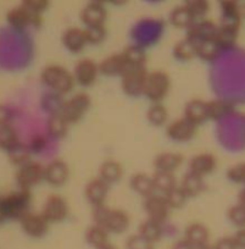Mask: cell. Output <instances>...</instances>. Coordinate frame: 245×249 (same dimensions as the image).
<instances>
[{
  "label": "cell",
  "instance_id": "obj_1",
  "mask_svg": "<svg viewBox=\"0 0 245 249\" xmlns=\"http://www.w3.org/2000/svg\"><path fill=\"white\" fill-rule=\"evenodd\" d=\"M40 80L52 92L65 95L73 89V75L60 65H48L40 75Z\"/></svg>",
  "mask_w": 245,
  "mask_h": 249
},
{
  "label": "cell",
  "instance_id": "obj_2",
  "mask_svg": "<svg viewBox=\"0 0 245 249\" xmlns=\"http://www.w3.org/2000/svg\"><path fill=\"white\" fill-rule=\"evenodd\" d=\"M171 87V81L167 73L154 71L148 73L144 88V95L153 103H161L167 97Z\"/></svg>",
  "mask_w": 245,
  "mask_h": 249
},
{
  "label": "cell",
  "instance_id": "obj_3",
  "mask_svg": "<svg viewBox=\"0 0 245 249\" xmlns=\"http://www.w3.org/2000/svg\"><path fill=\"white\" fill-rule=\"evenodd\" d=\"M90 104L92 102H90L89 95L86 93H77L70 99L65 100L60 114L66 119L69 124H76L87 114Z\"/></svg>",
  "mask_w": 245,
  "mask_h": 249
},
{
  "label": "cell",
  "instance_id": "obj_4",
  "mask_svg": "<svg viewBox=\"0 0 245 249\" xmlns=\"http://www.w3.org/2000/svg\"><path fill=\"white\" fill-rule=\"evenodd\" d=\"M121 77L122 89L126 92V94L131 97L144 95V88H145L146 77H148L145 68L127 69Z\"/></svg>",
  "mask_w": 245,
  "mask_h": 249
},
{
  "label": "cell",
  "instance_id": "obj_5",
  "mask_svg": "<svg viewBox=\"0 0 245 249\" xmlns=\"http://www.w3.org/2000/svg\"><path fill=\"white\" fill-rule=\"evenodd\" d=\"M31 204V195L28 190H22L21 192L15 193L10 197L5 198L0 203V210L5 215L21 217L22 219L28 212Z\"/></svg>",
  "mask_w": 245,
  "mask_h": 249
},
{
  "label": "cell",
  "instance_id": "obj_6",
  "mask_svg": "<svg viewBox=\"0 0 245 249\" xmlns=\"http://www.w3.org/2000/svg\"><path fill=\"white\" fill-rule=\"evenodd\" d=\"M42 215L47 219L49 224L64 221L69 215V204L62 197L57 195H52L47 198L43 205Z\"/></svg>",
  "mask_w": 245,
  "mask_h": 249
},
{
  "label": "cell",
  "instance_id": "obj_7",
  "mask_svg": "<svg viewBox=\"0 0 245 249\" xmlns=\"http://www.w3.org/2000/svg\"><path fill=\"white\" fill-rule=\"evenodd\" d=\"M8 21L15 28L38 27L42 23V15L31 11L26 6L20 5L11 9L8 13Z\"/></svg>",
  "mask_w": 245,
  "mask_h": 249
},
{
  "label": "cell",
  "instance_id": "obj_8",
  "mask_svg": "<svg viewBox=\"0 0 245 249\" xmlns=\"http://www.w3.org/2000/svg\"><path fill=\"white\" fill-rule=\"evenodd\" d=\"M171 208L167 204L166 199L163 196L160 195H151L145 198L144 200V210H145L148 219L154 220L162 224L169 216V213Z\"/></svg>",
  "mask_w": 245,
  "mask_h": 249
},
{
  "label": "cell",
  "instance_id": "obj_9",
  "mask_svg": "<svg viewBox=\"0 0 245 249\" xmlns=\"http://www.w3.org/2000/svg\"><path fill=\"white\" fill-rule=\"evenodd\" d=\"M196 130L198 126L192 124L191 121L186 119V117H181L167 126L166 133L169 138L176 142H188V141L193 140L194 136L196 135Z\"/></svg>",
  "mask_w": 245,
  "mask_h": 249
},
{
  "label": "cell",
  "instance_id": "obj_10",
  "mask_svg": "<svg viewBox=\"0 0 245 249\" xmlns=\"http://www.w3.org/2000/svg\"><path fill=\"white\" fill-rule=\"evenodd\" d=\"M98 73H99V66L93 60L82 59L74 66V82L79 83L83 87H89L97 81Z\"/></svg>",
  "mask_w": 245,
  "mask_h": 249
},
{
  "label": "cell",
  "instance_id": "obj_11",
  "mask_svg": "<svg viewBox=\"0 0 245 249\" xmlns=\"http://www.w3.org/2000/svg\"><path fill=\"white\" fill-rule=\"evenodd\" d=\"M18 179L22 190H28L37 186L44 179V166L39 162H27L21 167L18 175Z\"/></svg>",
  "mask_w": 245,
  "mask_h": 249
},
{
  "label": "cell",
  "instance_id": "obj_12",
  "mask_svg": "<svg viewBox=\"0 0 245 249\" xmlns=\"http://www.w3.org/2000/svg\"><path fill=\"white\" fill-rule=\"evenodd\" d=\"M21 225L22 229L28 236L35 237V238H40V237L45 236L49 230V222L47 221L44 216L40 214H35V213H27L25 216L21 219Z\"/></svg>",
  "mask_w": 245,
  "mask_h": 249
},
{
  "label": "cell",
  "instance_id": "obj_13",
  "mask_svg": "<svg viewBox=\"0 0 245 249\" xmlns=\"http://www.w3.org/2000/svg\"><path fill=\"white\" fill-rule=\"evenodd\" d=\"M69 166L62 160H52L44 166V181L50 186H62L69 179Z\"/></svg>",
  "mask_w": 245,
  "mask_h": 249
},
{
  "label": "cell",
  "instance_id": "obj_14",
  "mask_svg": "<svg viewBox=\"0 0 245 249\" xmlns=\"http://www.w3.org/2000/svg\"><path fill=\"white\" fill-rule=\"evenodd\" d=\"M109 187L110 184L103 181L100 177L90 179L85 188L86 198L94 207L104 204L107 198V195H109Z\"/></svg>",
  "mask_w": 245,
  "mask_h": 249
},
{
  "label": "cell",
  "instance_id": "obj_15",
  "mask_svg": "<svg viewBox=\"0 0 245 249\" xmlns=\"http://www.w3.org/2000/svg\"><path fill=\"white\" fill-rule=\"evenodd\" d=\"M217 31L218 26H216L212 21L201 20L199 22H194L188 28L187 38H189V39H192L195 43L201 42V40L215 39Z\"/></svg>",
  "mask_w": 245,
  "mask_h": 249
},
{
  "label": "cell",
  "instance_id": "obj_16",
  "mask_svg": "<svg viewBox=\"0 0 245 249\" xmlns=\"http://www.w3.org/2000/svg\"><path fill=\"white\" fill-rule=\"evenodd\" d=\"M217 166L216 158L210 153H203L193 157L189 161V172L195 174L200 177H205L212 174Z\"/></svg>",
  "mask_w": 245,
  "mask_h": 249
},
{
  "label": "cell",
  "instance_id": "obj_17",
  "mask_svg": "<svg viewBox=\"0 0 245 249\" xmlns=\"http://www.w3.org/2000/svg\"><path fill=\"white\" fill-rule=\"evenodd\" d=\"M184 117L195 126H200L209 120L208 102L201 99H192L184 107Z\"/></svg>",
  "mask_w": 245,
  "mask_h": 249
},
{
  "label": "cell",
  "instance_id": "obj_18",
  "mask_svg": "<svg viewBox=\"0 0 245 249\" xmlns=\"http://www.w3.org/2000/svg\"><path fill=\"white\" fill-rule=\"evenodd\" d=\"M62 44L69 52L74 53V54L81 53L88 44L85 30H81L78 27L67 28L62 35Z\"/></svg>",
  "mask_w": 245,
  "mask_h": 249
},
{
  "label": "cell",
  "instance_id": "obj_19",
  "mask_svg": "<svg viewBox=\"0 0 245 249\" xmlns=\"http://www.w3.org/2000/svg\"><path fill=\"white\" fill-rule=\"evenodd\" d=\"M81 20L82 22L85 23L86 27L104 25L105 20H106V10H105L103 4L90 1L88 5L82 9Z\"/></svg>",
  "mask_w": 245,
  "mask_h": 249
},
{
  "label": "cell",
  "instance_id": "obj_20",
  "mask_svg": "<svg viewBox=\"0 0 245 249\" xmlns=\"http://www.w3.org/2000/svg\"><path fill=\"white\" fill-rule=\"evenodd\" d=\"M184 239L192 244L194 248H199V247L206 246L210 244V231L208 227L200 222H194L187 226L186 231H184Z\"/></svg>",
  "mask_w": 245,
  "mask_h": 249
},
{
  "label": "cell",
  "instance_id": "obj_21",
  "mask_svg": "<svg viewBox=\"0 0 245 249\" xmlns=\"http://www.w3.org/2000/svg\"><path fill=\"white\" fill-rule=\"evenodd\" d=\"M99 72H102L105 76H122L124 71L127 70V65L124 62L123 57L121 54L110 55L105 57L99 65Z\"/></svg>",
  "mask_w": 245,
  "mask_h": 249
},
{
  "label": "cell",
  "instance_id": "obj_22",
  "mask_svg": "<svg viewBox=\"0 0 245 249\" xmlns=\"http://www.w3.org/2000/svg\"><path fill=\"white\" fill-rule=\"evenodd\" d=\"M129 226V216L124 210L111 209L109 217L105 222V229L109 233L120 234L126 231Z\"/></svg>",
  "mask_w": 245,
  "mask_h": 249
},
{
  "label": "cell",
  "instance_id": "obj_23",
  "mask_svg": "<svg viewBox=\"0 0 245 249\" xmlns=\"http://www.w3.org/2000/svg\"><path fill=\"white\" fill-rule=\"evenodd\" d=\"M183 162V157L179 153H162V154L158 155L154 161L156 171H163V172H172L174 174L177 169Z\"/></svg>",
  "mask_w": 245,
  "mask_h": 249
},
{
  "label": "cell",
  "instance_id": "obj_24",
  "mask_svg": "<svg viewBox=\"0 0 245 249\" xmlns=\"http://www.w3.org/2000/svg\"><path fill=\"white\" fill-rule=\"evenodd\" d=\"M179 188L184 192V195L188 198L196 197L205 190V182L203 177L198 176L192 172H187L182 178Z\"/></svg>",
  "mask_w": 245,
  "mask_h": 249
},
{
  "label": "cell",
  "instance_id": "obj_25",
  "mask_svg": "<svg viewBox=\"0 0 245 249\" xmlns=\"http://www.w3.org/2000/svg\"><path fill=\"white\" fill-rule=\"evenodd\" d=\"M123 169L116 160H106L99 167V177L107 184H114L121 179Z\"/></svg>",
  "mask_w": 245,
  "mask_h": 249
},
{
  "label": "cell",
  "instance_id": "obj_26",
  "mask_svg": "<svg viewBox=\"0 0 245 249\" xmlns=\"http://www.w3.org/2000/svg\"><path fill=\"white\" fill-rule=\"evenodd\" d=\"M131 187L132 190L139 196L143 197H149V196L155 193V187H154L153 176H149L146 174H136L131 178Z\"/></svg>",
  "mask_w": 245,
  "mask_h": 249
},
{
  "label": "cell",
  "instance_id": "obj_27",
  "mask_svg": "<svg viewBox=\"0 0 245 249\" xmlns=\"http://www.w3.org/2000/svg\"><path fill=\"white\" fill-rule=\"evenodd\" d=\"M127 69L131 68H145L146 54L143 48L138 45H129L121 53Z\"/></svg>",
  "mask_w": 245,
  "mask_h": 249
},
{
  "label": "cell",
  "instance_id": "obj_28",
  "mask_svg": "<svg viewBox=\"0 0 245 249\" xmlns=\"http://www.w3.org/2000/svg\"><path fill=\"white\" fill-rule=\"evenodd\" d=\"M138 233L145 239H148L149 242L155 244L156 242H158L162 238V224L158 221H154L151 219H146L145 221H143L139 225Z\"/></svg>",
  "mask_w": 245,
  "mask_h": 249
},
{
  "label": "cell",
  "instance_id": "obj_29",
  "mask_svg": "<svg viewBox=\"0 0 245 249\" xmlns=\"http://www.w3.org/2000/svg\"><path fill=\"white\" fill-rule=\"evenodd\" d=\"M170 21L172 25L177 28H187L188 30L194 22L195 18L192 14V11L186 5L177 6L170 14Z\"/></svg>",
  "mask_w": 245,
  "mask_h": 249
},
{
  "label": "cell",
  "instance_id": "obj_30",
  "mask_svg": "<svg viewBox=\"0 0 245 249\" xmlns=\"http://www.w3.org/2000/svg\"><path fill=\"white\" fill-rule=\"evenodd\" d=\"M70 124L61 114L50 115L47 121V131L54 138H62L69 132Z\"/></svg>",
  "mask_w": 245,
  "mask_h": 249
},
{
  "label": "cell",
  "instance_id": "obj_31",
  "mask_svg": "<svg viewBox=\"0 0 245 249\" xmlns=\"http://www.w3.org/2000/svg\"><path fill=\"white\" fill-rule=\"evenodd\" d=\"M153 181L155 191H158V192L163 193V195L174 190L175 187H177L176 177H175L172 172L156 171L153 175Z\"/></svg>",
  "mask_w": 245,
  "mask_h": 249
},
{
  "label": "cell",
  "instance_id": "obj_32",
  "mask_svg": "<svg viewBox=\"0 0 245 249\" xmlns=\"http://www.w3.org/2000/svg\"><path fill=\"white\" fill-rule=\"evenodd\" d=\"M86 241L93 248H97V247L102 246L109 241V232L105 227L93 224L86 231Z\"/></svg>",
  "mask_w": 245,
  "mask_h": 249
},
{
  "label": "cell",
  "instance_id": "obj_33",
  "mask_svg": "<svg viewBox=\"0 0 245 249\" xmlns=\"http://www.w3.org/2000/svg\"><path fill=\"white\" fill-rule=\"evenodd\" d=\"M220 52L221 48L215 39L201 40V42L196 43V56L204 60L210 61V60L216 59Z\"/></svg>",
  "mask_w": 245,
  "mask_h": 249
},
{
  "label": "cell",
  "instance_id": "obj_34",
  "mask_svg": "<svg viewBox=\"0 0 245 249\" xmlns=\"http://www.w3.org/2000/svg\"><path fill=\"white\" fill-rule=\"evenodd\" d=\"M174 54L178 60L188 61V60L196 56V43L189 38H186V39L181 40L175 45Z\"/></svg>",
  "mask_w": 245,
  "mask_h": 249
},
{
  "label": "cell",
  "instance_id": "obj_35",
  "mask_svg": "<svg viewBox=\"0 0 245 249\" xmlns=\"http://www.w3.org/2000/svg\"><path fill=\"white\" fill-rule=\"evenodd\" d=\"M209 119L220 120L227 116L232 111V105L222 99H213L208 102Z\"/></svg>",
  "mask_w": 245,
  "mask_h": 249
},
{
  "label": "cell",
  "instance_id": "obj_36",
  "mask_svg": "<svg viewBox=\"0 0 245 249\" xmlns=\"http://www.w3.org/2000/svg\"><path fill=\"white\" fill-rule=\"evenodd\" d=\"M146 117H148V121L154 126H162L167 121L169 112L161 103H154L146 111Z\"/></svg>",
  "mask_w": 245,
  "mask_h": 249
},
{
  "label": "cell",
  "instance_id": "obj_37",
  "mask_svg": "<svg viewBox=\"0 0 245 249\" xmlns=\"http://www.w3.org/2000/svg\"><path fill=\"white\" fill-rule=\"evenodd\" d=\"M238 32L239 31L228 30V28H223L218 26V31L215 37V40L220 45L221 49H227V48L233 47L235 44L238 38Z\"/></svg>",
  "mask_w": 245,
  "mask_h": 249
},
{
  "label": "cell",
  "instance_id": "obj_38",
  "mask_svg": "<svg viewBox=\"0 0 245 249\" xmlns=\"http://www.w3.org/2000/svg\"><path fill=\"white\" fill-rule=\"evenodd\" d=\"M163 197H165L167 204H169V207L171 208V209H181V208L186 204L187 199H188V197L184 195V192L179 188V186L175 187L174 190L165 193Z\"/></svg>",
  "mask_w": 245,
  "mask_h": 249
},
{
  "label": "cell",
  "instance_id": "obj_39",
  "mask_svg": "<svg viewBox=\"0 0 245 249\" xmlns=\"http://www.w3.org/2000/svg\"><path fill=\"white\" fill-rule=\"evenodd\" d=\"M64 103H65V100L62 99L61 94H57V93L52 92V93H49V94L45 95L44 109L47 110L50 115L60 114V112H61Z\"/></svg>",
  "mask_w": 245,
  "mask_h": 249
},
{
  "label": "cell",
  "instance_id": "obj_40",
  "mask_svg": "<svg viewBox=\"0 0 245 249\" xmlns=\"http://www.w3.org/2000/svg\"><path fill=\"white\" fill-rule=\"evenodd\" d=\"M85 33L88 44H100L106 37V30H105L104 25L88 26L85 28Z\"/></svg>",
  "mask_w": 245,
  "mask_h": 249
},
{
  "label": "cell",
  "instance_id": "obj_41",
  "mask_svg": "<svg viewBox=\"0 0 245 249\" xmlns=\"http://www.w3.org/2000/svg\"><path fill=\"white\" fill-rule=\"evenodd\" d=\"M227 217L234 226L238 229H243L245 227V207L242 204H235L228 209Z\"/></svg>",
  "mask_w": 245,
  "mask_h": 249
},
{
  "label": "cell",
  "instance_id": "obj_42",
  "mask_svg": "<svg viewBox=\"0 0 245 249\" xmlns=\"http://www.w3.org/2000/svg\"><path fill=\"white\" fill-rule=\"evenodd\" d=\"M184 5L192 11L195 18L205 16L210 8L209 0H184Z\"/></svg>",
  "mask_w": 245,
  "mask_h": 249
},
{
  "label": "cell",
  "instance_id": "obj_43",
  "mask_svg": "<svg viewBox=\"0 0 245 249\" xmlns=\"http://www.w3.org/2000/svg\"><path fill=\"white\" fill-rule=\"evenodd\" d=\"M126 249H155V244L137 233L127 238Z\"/></svg>",
  "mask_w": 245,
  "mask_h": 249
},
{
  "label": "cell",
  "instance_id": "obj_44",
  "mask_svg": "<svg viewBox=\"0 0 245 249\" xmlns=\"http://www.w3.org/2000/svg\"><path fill=\"white\" fill-rule=\"evenodd\" d=\"M11 149V157L13 159L15 160V162L18 164H27L28 159H30V154H31V150L27 145L25 144H15Z\"/></svg>",
  "mask_w": 245,
  "mask_h": 249
},
{
  "label": "cell",
  "instance_id": "obj_45",
  "mask_svg": "<svg viewBox=\"0 0 245 249\" xmlns=\"http://www.w3.org/2000/svg\"><path fill=\"white\" fill-rule=\"evenodd\" d=\"M15 144H18V135L15 131L9 126L0 128V145L13 148Z\"/></svg>",
  "mask_w": 245,
  "mask_h": 249
},
{
  "label": "cell",
  "instance_id": "obj_46",
  "mask_svg": "<svg viewBox=\"0 0 245 249\" xmlns=\"http://www.w3.org/2000/svg\"><path fill=\"white\" fill-rule=\"evenodd\" d=\"M228 179H230L234 183H243L245 184V162L237 164L228 169L227 171Z\"/></svg>",
  "mask_w": 245,
  "mask_h": 249
},
{
  "label": "cell",
  "instance_id": "obj_47",
  "mask_svg": "<svg viewBox=\"0 0 245 249\" xmlns=\"http://www.w3.org/2000/svg\"><path fill=\"white\" fill-rule=\"evenodd\" d=\"M21 5L42 15L43 11L49 8L50 0H21Z\"/></svg>",
  "mask_w": 245,
  "mask_h": 249
},
{
  "label": "cell",
  "instance_id": "obj_48",
  "mask_svg": "<svg viewBox=\"0 0 245 249\" xmlns=\"http://www.w3.org/2000/svg\"><path fill=\"white\" fill-rule=\"evenodd\" d=\"M110 210L111 209H109L105 204L94 207V210H93V221H94V224L104 227L105 222H106L107 217H109Z\"/></svg>",
  "mask_w": 245,
  "mask_h": 249
},
{
  "label": "cell",
  "instance_id": "obj_49",
  "mask_svg": "<svg viewBox=\"0 0 245 249\" xmlns=\"http://www.w3.org/2000/svg\"><path fill=\"white\" fill-rule=\"evenodd\" d=\"M213 249H238L237 244H235L233 236H225L221 237L220 239L215 242V244H212Z\"/></svg>",
  "mask_w": 245,
  "mask_h": 249
},
{
  "label": "cell",
  "instance_id": "obj_50",
  "mask_svg": "<svg viewBox=\"0 0 245 249\" xmlns=\"http://www.w3.org/2000/svg\"><path fill=\"white\" fill-rule=\"evenodd\" d=\"M233 239H234L238 249H245V227L238 229V231L233 236Z\"/></svg>",
  "mask_w": 245,
  "mask_h": 249
},
{
  "label": "cell",
  "instance_id": "obj_51",
  "mask_svg": "<svg viewBox=\"0 0 245 249\" xmlns=\"http://www.w3.org/2000/svg\"><path fill=\"white\" fill-rule=\"evenodd\" d=\"M172 249H195V248H194L189 242H187L186 239L183 238L177 241L176 243L174 244V247H172Z\"/></svg>",
  "mask_w": 245,
  "mask_h": 249
},
{
  "label": "cell",
  "instance_id": "obj_52",
  "mask_svg": "<svg viewBox=\"0 0 245 249\" xmlns=\"http://www.w3.org/2000/svg\"><path fill=\"white\" fill-rule=\"evenodd\" d=\"M217 1L222 6V9L232 8V6H235L239 4V0H217Z\"/></svg>",
  "mask_w": 245,
  "mask_h": 249
},
{
  "label": "cell",
  "instance_id": "obj_53",
  "mask_svg": "<svg viewBox=\"0 0 245 249\" xmlns=\"http://www.w3.org/2000/svg\"><path fill=\"white\" fill-rule=\"evenodd\" d=\"M94 249H117V247L115 246V244H112L110 241H107L106 243L102 244V246L97 247V248H94Z\"/></svg>",
  "mask_w": 245,
  "mask_h": 249
},
{
  "label": "cell",
  "instance_id": "obj_54",
  "mask_svg": "<svg viewBox=\"0 0 245 249\" xmlns=\"http://www.w3.org/2000/svg\"><path fill=\"white\" fill-rule=\"evenodd\" d=\"M238 200H239V204L244 205L245 207V188L239 193V196H238Z\"/></svg>",
  "mask_w": 245,
  "mask_h": 249
},
{
  "label": "cell",
  "instance_id": "obj_55",
  "mask_svg": "<svg viewBox=\"0 0 245 249\" xmlns=\"http://www.w3.org/2000/svg\"><path fill=\"white\" fill-rule=\"evenodd\" d=\"M109 1H111V3L116 4V5H121V4L126 3L127 0H109Z\"/></svg>",
  "mask_w": 245,
  "mask_h": 249
},
{
  "label": "cell",
  "instance_id": "obj_56",
  "mask_svg": "<svg viewBox=\"0 0 245 249\" xmlns=\"http://www.w3.org/2000/svg\"><path fill=\"white\" fill-rule=\"evenodd\" d=\"M195 249H213V248H212V246H211V244H206V246L199 247V248H195Z\"/></svg>",
  "mask_w": 245,
  "mask_h": 249
},
{
  "label": "cell",
  "instance_id": "obj_57",
  "mask_svg": "<svg viewBox=\"0 0 245 249\" xmlns=\"http://www.w3.org/2000/svg\"><path fill=\"white\" fill-rule=\"evenodd\" d=\"M93 3H98V4H104L106 3V1H109V0H92Z\"/></svg>",
  "mask_w": 245,
  "mask_h": 249
}]
</instances>
